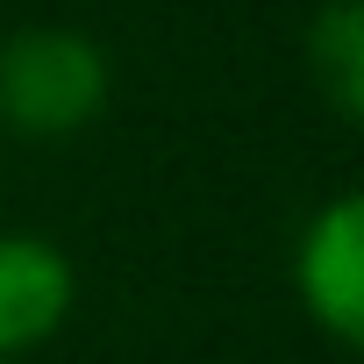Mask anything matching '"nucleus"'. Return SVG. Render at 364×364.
<instances>
[{
  "label": "nucleus",
  "instance_id": "1",
  "mask_svg": "<svg viewBox=\"0 0 364 364\" xmlns=\"http://www.w3.org/2000/svg\"><path fill=\"white\" fill-rule=\"evenodd\" d=\"M114 100V65L93 29L29 22L0 36V129L29 143H65L93 129Z\"/></svg>",
  "mask_w": 364,
  "mask_h": 364
},
{
  "label": "nucleus",
  "instance_id": "3",
  "mask_svg": "<svg viewBox=\"0 0 364 364\" xmlns=\"http://www.w3.org/2000/svg\"><path fill=\"white\" fill-rule=\"evenodd\" d=\"M79 307V264L65 243L36 229L0 236V364L43 350Z\"/></svg>",
  "mask_w": 364,
  "mask_h": 364
},
{
  "label": "nucleus",
  "instance_id": "2",
  "mask_svg": "<svg viewBox=\"0 0 364 364\" xmlns=\"http://www.w3.org/2000/svg\"><path fill=\"white\" fill-rule=\"evenodd\" d=\"M293 293L336 350L364 343V193L343 186L307 215L293 243Z\"/></svg>",
  "mask_w": 364,
  "mask_h": 364
},
{
  "label": "nucleus",
  "instance_id": "4",
  "mask_svg": "<svg viewBox=\"0 0 364 364\" xmlns=\"http://www.w3.org/2000/svg\"><path fill=\"white\" fill-rule=\"evenodd\" d=\"M300 58L336 122H364V0H321L300 29Z\"/></svg>",
  "mask_w": 364,
  "mask_h": 364
}]
</instances>
